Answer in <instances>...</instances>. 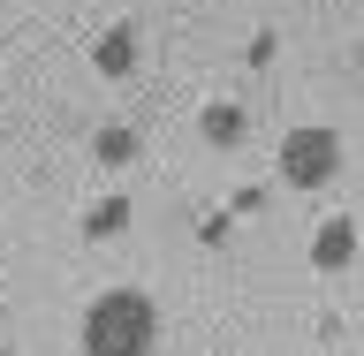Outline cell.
<instances>
[{
    "label": "cell",
    "instance_id": "obj_1",
    "mask_svg": "<svg viewBox=\"0 0 364 356\" xmlns=\"http://www.w3.org/2000/svg\"><path fill=\"white\" fill-rule=\"evenodd\" d=\"M159 349V303L144 288H107L84 311V356H152Z\"/></svg>",
    "mask_w": 364,
    "mask_h": 356
},
{
    "label": "cell",
    "instance_id": "obj_2",
    "mask_svg": "<svg viewBox=\"0 0 364 356\" xmlns=\"http://www.w3.org/2000/svg\"><path fill=\"white\" fill-rule=\"evenodd\" d=\"M334 175H341V136L326 122H304V129L281 136V182L318 190V182H334Z\"/></svg>",
    "mask_w": 364,
    "mask_h": 356
},
{
    "label": "cell",
    "instance_id": "obj_3",
    "mask_svg": "<svg viewBox=\"0 0 364 356\" xmlns=\"http://www.w3.org/2000/svg\"><path fill=\"white\" fill-rule=\"evenodd\" d=\"M91 61H99V76H129V68H136V31H129V23H114Z\"/></svg>",
    "mask_w": 364,
    "mask_h": 356
},
{
    "label": "cell",
    "instance_id": "obj_4",
    "mask_svg": "<svg viewBox=\"0 0 364 356\" xmlns=\"http://www.w3.org/2000/svg\"><path fill=\"white\" fill-rule=\"evenodd\" d=\"M349 250H357V227H349V220H326V227H318V243H311V258H318V266H349Z\"/></svg>",
    "mask_w": 364,
    "mask_h": 356
},
{
    "label": "cell",
    "instance_id": "obj_5",
    "mask_svg": "<svg viewBox=\"0 0 364 356\" xmlns=\"http://www.w3.org/2000/svg\"><path fill=\"white\" fill-rule=\"evenodd\" d=\"M91 152H99V167H129V159H136V129H122V122H114V129H99V144H91Z\"/></svg>",
    "mask_w": 364,
    "mask_h": 356
},
{
    "label": "cell",
    "instance_id": "obj_6",
    "mask_svg": "<svg viewBox=\"0 0 364 356\" xmlns=\"http://www.w3.org/2000/svg\"><path fill=\"white\" fill-rule=\"evenodd\" d=\"M205 136H213V144H243V114L235 107H205Z\"/></svg>",
    "mask_w": 364,
    "mask_h": 356
},
{
    "label": "cell",
    "instance_id": "obj_7",
    "mask_svg": "<svg viewBox=\"0 0 364 356\" xmlns=\"http://www.w3.org/2000/svg\"><path fill=\"white\" fill-rule=\"evenodd\" d=\"M114 227H129V198H107L91 212V235H114Z\"/></svg>",
    "mask_w": 364,
    "mask_h": 356
},
{
    "label": "cell",
    "instance_id": "obj_8",
    "mask_svg": "<svg viewBox=\"0 0 364 356\" xmlns=\"http://www.w3.org/2000/svg\"><path fill=\"white\" fill-rule=\"evenodd\" d=\"M0 356H16V349H8V341H0Z\"/></svg>",
    "mask_w": 364,
    "mask_h": 356
}]
</instances>
